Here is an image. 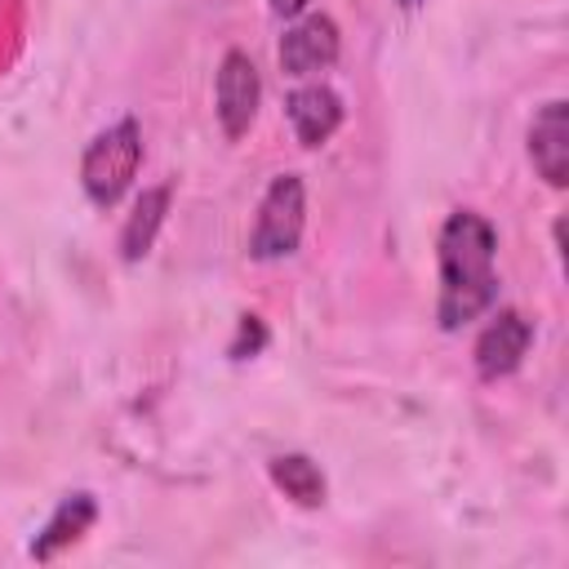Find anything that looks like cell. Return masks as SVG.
I'll list each match as a JSON object with an SVG mask.
<instances>
[{"instance_id":"obj_1","label":"cell","mask_w":569,"mask_h":569,"mask_svg":"<svg viewBox=\"0 0 569 569\" xmlns=\"http://www.w3.org/2000/svg\"><path fill=\"white\" fill-rule=\"evenodd\" d=\"M498 231L476 209H453L436 236V262H440V298L436 320L440 329H462L476 316H485L498 298Z\"/></svg>"},{"instance_id":"obj_2","label":"cell","mask_w":569,"mask_h":569,"mask_svg":"<svg viewBox=\"0 0 569 569\" xmlns=\"http://www.w3.org/2000/svg\"><path fill=\"white\" fill-rule=\"evenodd\" d=\"M138 164H142V129H138L133 116H124V120L107 124L102 133H93V142L84 147L80 187L98 209H111L129 191Z\"/></svg>"},{"instance_id":"obj_3","label":"cell","mask_w":569,"mask_h":569,"mask_svg":"<svg viewBox=\"0 0 569 569\" xmlns=\"http://www.w3.org/2000/svg\"><path fill=\"white\" fill-rule=\"evenodd\" d=\"M302 227H307V187L298 173H276L258 200V218L249 231V258L258 262L289 258L302 240Z\"/></svg>"},{"instance_id":"obj_4","label":"cell","mask_w":569,"mask_h":569,"mask_svg":"<svg viewBox=\"0 0 569 569\" xmlns=\"http://www.w3.org/2000/svg\"><path fill=\"white\" fill-rule=\"evenodd\" d=\"M262 102V76L253 67V58L244 49H227L218 62V80H213V111L227 138H244L253 116Z\"/></svg>"},{"instance_id":"obj_5","label":"cell","mask_w":569,"mask_h":569,"mask_svg":"<svg viewBox=\"0 0 569 569\" xmlns=\"http://www.w3.org/2000/svg\"><path fill=\"white\" fill-rule=\"evenodd\" d=\"M338 49H342V36H338V22L329 13H298L293 27L280 36V71L302 80V76H316L325 67L338 62Z\"/></svg>"},{"instance_id":"obj_6","label":"cell","mask_w":569,"mask_h":569,"mask_svg":"<svg viewBox=\"0 0 569 569\" xmlns=\"http://www.w3.org/2000/svg\"><path fill=\"white\" fill-rule=\"evenodd\" d=\"M529 342H533V320H529V316H520V311H511V307H507V311H493L489 325H485L480 338H476V351H471L476 373H480L485 382H498V378L516 373L520 360L529 356Z\"/></svg>"},{"instance_id":"obj_7","label":"cell","mask_w":569,"mask_h":569,"mask_svg":"<svg viewBox=\"0 0 569 569\" xmlns=\"http://www.w3.org/2000/svg\"><path fill=\"white\" fill-rule=\"evenodd\" d=\"M529 160L547 187L569 182V102L565 98H551L538 107L529 124Z\"/></svg>"},{"instance_id":"obj_8","label":"cell","mask_w":569,"mask_h":569,"mask_svg":"<svg viewBox=\"0 0 569 569\" xmlns=\"http://www.w3.org/2000/svg\"><path fill=\"white\" fill-rule=\"evenodd\" d=\"M284 116L302 147H325L342 124V98L329 84H298L284 98Z\"/></svg>"},{"instance_id":"obj_9","label":"cell","mask_w":569,"mask_h":569,"mask_svg":"<svg viewBox=\"0 0 569 569\" xmlns=\"http://www.w3.org/2000/svg\"><path fill=\"white\" fill-rule=\"evenodd\" d=\"M169 200H173V187H169V182L147 187V191L133 200V209H129V218H124V227H120V258H124V262H138V258L151 253V244H156V236H160V227H164V218H169Z\"/></svg>"},{"instance_id":"obj_10","label":"cell","mask_w":569,"mask_h":569,"mask_svg":"<svg viewBox=\"0 0 569 569\" xmlns=\"http://www.w3.org/2000/svg\"><path fill=\"white\" fill-rule=\"evenodd\" d=\"M93 520H98V502H93V493H67V498L53 507V516L44 520V529L36 533L31 556H36V560H53L62 547L80 542V538L89 533Z\"/></svg>"},{"instance_id":"obj_11","label":"cell","mask_w":569,"mask_h":569,"mask_svg":"<svg viewBox=\"0 0 569 569\" xmlns=\"http://www.w3.org/2000/svg\"><path fill=\"white\" fill-rule=\"evenodd\" d=\"M267 476H271V485H276L289 502H298V507H320L325 493H329L325 471H320L307 453H276V458L267 462Z\"/></svg>"},{"instance_id":"obj_12","label":"cell","mask_w":569,"mask_h":569,"mask_svg":"<svg viewBox=\"0 0 569 569\" xmlns=\"http://www.w3.org/2000/svg\"><path fill=\"white\" fill-rule=\"evenodd\" d=\"M262 342H267V329H262V320H258V316H240V338H236L231 356H236V360H244V347H249V356H253Z\"/></svg>"},{"instance_id":"obj_13","label":"cell","mask_w":569,"mask_h":569,"mask_svg":"<svg viewBox=\"0 0 569 569\" xmlns=\"http://www.w3.org/2000/svg\"><path fill=\"white\" fill-rule=\"evenodd\" d=\"M271 9H276L280 18H298V13L311 9V0H271Z\"/></svg>"},{"instance_id":"obj_14","label":"cell","mask_w":569,"mask_h":569,"mask_svg":"<svg viewBox=\"0 0 569 569\" xmlns=\"http://www.w3.org/2000/svg\"><path fill=\"white\" fill-rule=\"evenodd\" d=\"M400 4H405V9H418V4H422V0H400Z\"/></svg>"}]
</instances>
